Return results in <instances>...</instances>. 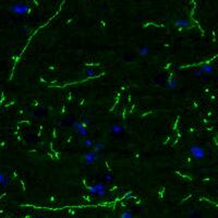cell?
<instances>
[{
	"label": "cell",
	"mask_w": 218,
	"mask_h": 218,
	"mask_svg": "<svg viewBox=\"0 0 218 218\" xmlns=\"http://www.w3.org/2000/svg\"><path fill=\"white\" fill-rule=\"evenodd\" d=\"M87 191L91 194H95V195H98V199H102L103 197L107 194V189H106V184H105V181H102V182L95 183L93 185H89L87 187Z\"/></svg>",
	"instance_id": "cell-1"
},
{
	"label": "cell",
	"mask_w": 218,
	"mask_h": 218,
	"mask_svg": "<svg viewBox=\"0 0 218 218\" xmlns=\"http://www.w3.org/2000/svg\"><path fill=\"white\" fill-rule=\"evenodd\" d=\"M9 10L18 15H25L29 12L31 9H29V4L24 3V2H18V3L11 4V6L9 7Z\"/></svg>",
	"instance_id": "cell-2"
},
{
	"label": "cell",
	"mask_w": 218,
	"mask_h": 218,
	"mask_svg": "<svg viewBox=\"0 0 218 218\" xmlns=\"http://www.w3.org/2000/svg\"><path fill=\"white\" fill-rule=\"evenodd\" d=\"M189 153H190V155H191L192 157H193L194 159H196V160L203 159V158H205V156H206L205 150H204L202 146L197 145V144H193V145L190 146Z\"/></svg>",
	"instance_id": "cell-3"
},
{
	"label": "cell",
	"mask_w": 218,
	"mask_h": 218,
	"mask_svg": "<svg viewBox=\"0 0 218 218\" xmlns=\"http://www.w3.org/2000/svg\"><path fill=\"white\" fill-rule=\"evenodd\" d=\"M72 130L74 132L81 134V136L86 137L87 136V129H86V125L83 122V121H73L72 123Z\"/></svg>",
	"instance_id": "cell-4"
},
{
	"label": "cell",
	"mask_w": 218,
	"mask_h": 218,
	"mask_svg": "<svg viewBox=\"0 0 218 218\" xmlns=\"http://www.w3.org/2000/svg\"><path fill=\"white\" fill-rule=\"evenodd\" d=\"M99 154L95 151H91V152H86L84 154V165L88 166V165L94 164L95 162H97L99 159Z\"/></svg>",
	"instance_id": "cell-5"
},
{
	"label": "cell",
	"mask_w": 218,
	"mask_h": 218,
	"mask_svg": "<svg viewBox=\"0 0 218 218\" xmlns=\"http://www.w3.org/2000/svg\"><path fill=\"white\" fill-rule=\"evenodd\" d=\"M174 25L181 29H190L191 27V21L189 19H184V18H181V19L174 20Z\"/></svg>",
	"instance_id": "cell-6"
},
{
	"label": "cell",
	"mask_w": 218,
	"mask_h": 218,
	"mask_svg": "<svg viewBox=\"0 0 218 218\" xmlns=\"http://www.w3.org/2000/svg\"><path fill=\"white\" fill-rule=\"evenodd\" d=\"M125 131V127L123 125H120L118 123H114V125H110V132L114 135H118V134H121L122 132Z\"/></svg>",
	"instance_id": "cell-7"
},
{
	"label": "cell",
	"mask_w": 218,
	"mask_h": 218,
	"mask_svg": "<svg viewBox=\"0 0 218 218\" xmlns=\"http://www.w3.org/2000/svg\"><path fill=\"white\" fill-rule=\"evenodd\" d=\"M137 54H139V56H141V57L147 56V55L150 54V47H148L147 45L141 46V47L137 49Z\"/></svg>",
	"instance_id": "cell-8"
},
{
	"label": "cell",
	"mask_w": 218,
	"mask_h": 218,
	"mask_svg": "<svg viewBox=\"0 0 218 218\" xmlns=\"http://www.w3.org/2000/svg\"><path fill=\"white\" fill-rule=\"evenodd\" d=\"M178 84H179V82L177 79H170V80H168V82H167L166 87L168 89H170V91H173V89L177 88Z\"/></svg>",
	"instance_id": "cell-9"
},
{
	"label": "cell",
	"mask_w": 218,
	"mask_h": 218,
	"mask_svg": "<svg viewBox=\"0 0 218 218\" xmlns=\"http://www.w3.org/2000/svg\"><path fill=\"white\" fill-rule=\"evenodd\" d=\"M199 68L202 69V70L204 71V73L205 74H212L213 72H214V66L208 65V63H204V65H201L199 66Z\"/></svg>",
	"instance_id": "cell-10"
},
{
	"label": "cell",
	"mask_w": 218,
	"mask_h": 218,
	"mask_svg": "<svg viewBox=\"0 0 218 218\" xmlns=\"http://www.w3.org/2000/svg\"><path fill=\"white\" fill-rule=\"evenodd\" d=\"M92 148H93V150L95 151V152H97V153L103 152V151L105 150V144L102 143L100 141H97L95 144H94V146Z\"/></svg>",
	"instance_id": "cell-11"
},
{
	"label": "cell",
	"mask_w": 218,
	"mask_h": 218,
	"mask_svg": "<svg viewBox=\"0 0 218 218\" xmlns=\"http://www.w3.org/2000/svg\"><path fill=\"white\" fill-rule=\"evenodd\" d=\"M9 180H10V177L4 176L2 173H0V184H1L2 187H8Z\"/></svg>",
	"instance_id": "cell-12"
},
{
	"label": "cell",
	"mask_w": 218,
	"mask_h": 218,
	"mask_svg": "<svg viewBox=\"0 0 218 218\" xmlns=\"http://www.w3.org/2000/svg\"><path fill=\"white\" fill-rule=\"evenodd\" d=\"M104 181L105 182H112L114 181V177H112V174L111 173H106L104 174Z\"/></svg>",
	"instance_id": "cell-13"
},
{
	"label": "cell",
	"mask_w": 218,
	"mask_h": 218,
	"mask_svg": "<svg viewBox=\"0 0 218 218\" xmlns=\"http://www.w3.org/2000/svg\"><path fill=\"white\" fill-rule=\"evenodd\" d=\"M192 74H193L194 77H201L202 75L205 74V73H204V71L202 70L201 68H199V69H196V70H194L193 72H192Z\"/></svg>",
	"instance_id": "cell-14"
},
{
	"label": "cell",
	"mask_w": 218,
	"mask_h": 218,
	"mask_svg": "<svg viewBox=\"0 0 218 218\" xmlns=\"http://www.w3.org/2000/svg\"><path fill=\"white\" fill-rule=\"evenodd\" d=\"M83 144H84V146L85 147H93L94 146V142H93V140H91V139H86L85 141L83 142Z\"/></svg>",
	"instance_id": "cell-15"
},
{
	"label": "cell",
	"mask_w": 218,
	"mask_h": 218,
	"mask_svg": "<svg viewBox=\"0 0 218 218\" xmlns=\"http://www.w3.org/2000/svg\"><path fill=\"white\" fill-rule=\"evenodd\" d=\"M120 217L121 218H131V217H133V214L130 210H125L122 214H120Z\"/></svg>",
	"instance_id": "cell-16"
},
{
	"label": "cell",
	"mask_w": 218,
	"mask_h": 218,
	"mask_svg": "<svg viewBox=\"0 0 218 218\" xmlns=\"http://www.w3.org/2000/svg\"><path fill=\"white\" fill-rule=\"evenodd\" d=\"M86 74L88 75L89 77H95V75H96V71L94 70V69L89 68V69H87V70H86Z\"/></svg>",
	"instance_id": "cell-17"
},
{
	"label": "cell",
	"mask_w": 218,
	"mask_h": 218,
	"mask_svg": "<svg viewBox=\"0 0 218 218\" xmlns=\"http://www.w3.org/2000/svg\"><path fill=\"white\" fill-rule=\"evenodd\" d=\"M130 196H132V192L131 191L127 192V193L125 194V199H128V197H130Z\"/></svg>",
	"instance_id": "cell-18"
},
{
	"label": "cell",
	"mask_w": 218,
	"mask_h": 218,
	"mask_svg": "<svg viewBox=\"0 0 218 218\" xmlns=\"http://www.w3.org/2000/svg\"><path fill=\"white\" fill-rule=\"evenodd\" d=\"M83 122L85 123V125H88V123H91V121H89V119H87V118H85V117H84V118H83Z\"/></svg>",
	"instance_id": "cell-19"
}]
</instances>
